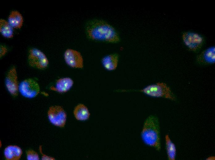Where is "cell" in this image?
I'll return each instance as SVG.
<instances>
[{
  "label": "cell",
  "instance_id": "6da1fadb",
  "mask_svg": "<svg viewBox=\"0 0 215 160\" xmlns=\"http://www.w3.org/2000/svg\"><path fill=\"white\" fill-rule=\"evenodd\" d=\"M85 31L86 37L91 41L111 43L121 41L120 35L116 29L102 19L88 20L85 25Z\"/></svg>",
  "mask_w": 215,
  "mask_h": 160
},
{
  "label": "cell",
  "instance_id": "7a4b0ae2",
  "mask_svg": "<svg viewBox=\"0 0 215 160\" xmlns=\"http://www.w3.org/2000/svg\"><path fill=\"white\" fill-rule=\"evenodd\" d=\"M144 142L159 151L161 149L160 126L158 118L150 115L145 119L141 133Z\"/></svg>",
  "mask_w": 215,
  "mask_h": 160
},
{
  "label": "cell",
  "instance_id": "3957f363",
  "mask_svg": "<svg viewBox=\"0 0 215 160\" xmlns=\"http://www.w3.org/2000/svg\"><path fill=\"white\" fill-rule=\"evenodd\" d=\"M120 92H139L150 96L155 98H162L173 101L176 98L170 87L163 82H158L148 85L140 90H120Z\"/></svg>",
  "mask_w": 215,
  "mask_h": 160
},
{
  "label": "cell",
  "instance_id": "277c9868",
  "mask_svg": "<svg viewBox=\"0 0 215 160\" xmlns=\"http://www.w3.org/2000/svg\"><path fill=\"white\" fill-rule=\"evenodd\" d=\"M181 36L184 45L189 51L196 53L200 51L206 41L203 35L193 31H183Z\"/></svg>",
  "mask_w": 215,
  "mask_h": 160
},
{
  "label": "cell",
  "instance_id": "5b68a950",
  "mask_svg": "<svg viewBox=\"0 0 215 160\" xmlns=\"http://www.w3.org/2000/svg\"><path fill=\"white\" fill-rule=\"evenodd\" d=\"M27 60L31 66L39 70L46 69L49 64L48 60L46 55L40 50L35 48L29 50Z\"/></svg>",
  "mask_w": 215,
  "mask_h": 160
},
{
  "label": "cell",
  "instance_id": "8992f818",
  "mask_svg": "<svg viewBox=\"0 0 215 160\" xmlns=\"http://www.w3.org/2000/svg\"><path fill=\"white\" fill-rule=\"evenodd\" d=\"M19 90L24 97L32 98L36 97L39 94L40 88L38 83L34 79L27 78L20 83Z\"/></svg>",
  "mask_w": 215,
  "mask_h": 160
},
{
  "label": "cell",
  "instance_id": "52a82bcc",
  "mask_svg": "<svg viewBox=\"0 0 215 160\" xmlns=\"http://www.w3.org/2000/svg\"><path fill=\"white\" fill-rule=\"evenodd\" d=\"M49 121L54 125L61 127L65 126L66 119V114L63 108L59 106H52L48 112Z\"/></svg>",
  "mask_w": 215,
  "mask_h": 160
},
{
  "label": "cell",
  "instance_id": "ba28073f",
  "mask_svg": "<svg viewBox=\"0 0 215 160\" xmlns=\"http://www.w3.org/2000/svg\"><path fill=\"white\" fill-rule=\"evenodd\" d=\"M5 84L7 90L12 96L15 97L18 95L19 85L15 66H12L7 72L5 78Z\"/></svg>",
  "mask_w": 215,
  "mask_h": 160
},
{
  "label": "cell",
  "instance_id": "9c48e42d",
  "mask_svg": "<svg viewBox=\"0 0 215 160\" xmlns=\"http://www.w3.org/2000/svg\"><path fill=\"white\" fill-rule=\"evenodd\" d=\"M64 58L66 63L70 67L82 69L84 66V60L81 53L77 50L68 49L65 51Z\"/></svg>",
  "mask_w": 215,
  "mask_h": 160
},
{
  "label": "cell",
  "instance_id": "30bf717a",
  "mask_svg": "<svg viewBox=\"0 0 215 160\" xmlns=\"http://www.w3.org/2000/svg\"><path fill=\"white\" fill-rule=\"evenodd\" d=\"M196 62L200 65L214 64L215 62V47H210L203 50L196 57Z\"/></svg>",
  "mask_w": 215,
  "mask_h": 160
},
{
  "label": "cell",
  "instance_id": "8fae6325",
  "mask_svg": "<svg viewBox=\"0 0 215 160\" xmlns=\"http://www.w3.org/2000/svg\"><path fill=\"white\" fill-rule=\"evenodd\" d=\"M119 59V55L114 53L106 55L102 58L101 62L103 67L108 71H113L117 68Z\"/></svg>",
  "mask_w": 215,
  "mask_h": 160
},
{
  "label": "cell",
  "instance_id": "7c38bea8",
  "mask_svg": "<svg viewBox=\"0 0 215 160\" xmlns=\"http://www.w3.org/2000/svg\"><path fill=\"white\" fill-rule=\"evenodd\" d=\"M74 81L69 77L62 78L58 79L55 85L50 87L52 90L60 93H65L68 91L72 86Z\"/></svg>",
  "mask_w": 215,
  "mask_h": 160
},
{
  "label": "cell",
  "instance_id": "4fadbf2b",
  "mask_svg": "<svg viewBox=\"0 0 215 160\" xmlns=\"http://www.w3.org/2000/svg\"><path fill=\"white\" fill-rule=\"evenodd\" d=\"M4 156L8 160H19L22 154L21 148L17 146L10 145L7 146L4 151Z\"/></svg>",
  "mask_w": 215,
  "mask_h": 160
},
{
  "label": "cell",
  "instance_id": "5bb4252c",
  "mask_svg": "<svg viewBox=\"0 0 215 160\" xmlns=\"http://www.w3.org/2000/svg\"><path fill=\"white\" fill-rule=\"evenodd\" d=\"M8 22L11 26L15 28H20L23 22L21 14L17 10L11 11L8 17Z\"/></svg>",
  "mask_w": 215,
  "mask_h": 160
},
{
  "label": "cell",
  "instance_id": "9a60e30c",
  "mask_svg": "<svg viewBox=\"0 0 215 160\" xmlns=\"http://www.w3.org/2000/svg\"><path fill=\"white\" fill-rule=\"evenodd\" d=\"M74 114L76 118L79 120L87 119L90 114L87 108L82 104H79L75 107Z\"/></svg>",
  "mask_w": 215,
  "mask_h": 160
},
{
  "label": "cell",
  "instance_id": "2e32d148",
  "mask_svg": "<svg viewBox=\"0 0 215 160\" xmlns=\"http://www.w3.org/2000/svg\"><path fill=\"white\" fill-rule=\"evenodd\" d=\"M165 140L168 158L170 160H175L176 152L175 145L171 140L168 134L165 136Z\"/></svg>",
  "mask_w": 215,
  "mask_h": 160
},
{
  "label": "cell",
  "instance_id": "e0dca14e",
  "mask_svg": "<svg viewBox=\"0 0 215 160\" xmlns=\"http://www.w3.org/2000/svg\"><path fill=\"white\" fill-rule=\"evenodd\" d=\"M13 27L8 21L1 18L0 19V31L4 37L11 38L14 36Z\"/></svg>",
  "mask_w": 215,
  "mask_h": 160
},
{
  "label": "cell",
  "instance_id": "ac0fdd59",
  "mask_svg": "<svg viewBox=\"0 0 215 160\" xmlns=\"http://www.w3.org/2000/svg\"><path fill=\"white\" fill-rule=\"evenodd\" d=\"M27 158L28 160H38L39 159V155L34 151L30 150L27 152Z\"/></svg>",
  "mask_w": 215,
  "mask_h": 160
},
{
  "label": "cell",
  "instance_id": "d6986e66",
  "mask_svg": "<svg viewBox=\"0 0 215 160\" xmlns=\"http://www.w3.org/2000/svg\"><path fill=\"white\" fill-rule=\"evenodd\" d=\"M40 152L42 155V159L43 160H55L54 158L47 156L43 153L42 150V146H40L39 147Z\"/></svg>",
  "mask_w": 215,
  "mask_h": 160
},
{
  "label": "cell",
  "instance_id": "ffe728a7",
  "mask_svg": "<svg viewBox=\"0 0 215 160\" xmlns=\"http://www.w3.org/2000/svg\"><path fill=\"white\" fill-rule=\"evenodd\" d=\"M8 50V49L6 46L2 45H1L0 47V58L4 56L7 53Z\"/></svg>",
  "mask_w": 215,
  "mask_h": 160
}]
</instances>
